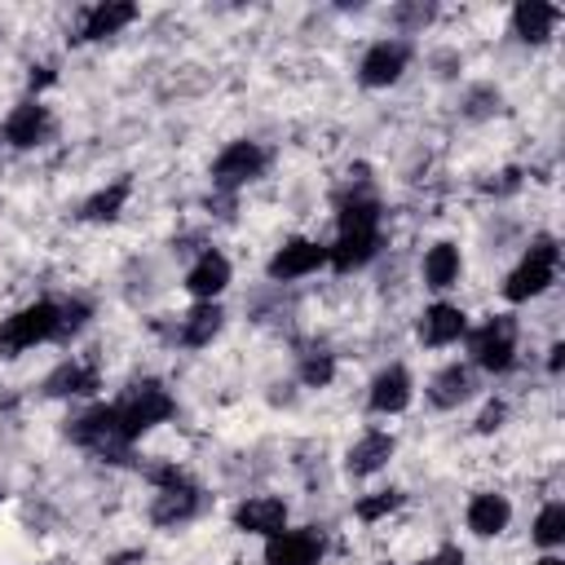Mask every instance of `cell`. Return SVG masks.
<instances>
[{
    "instance_id": "obj_1",
    "label": "cell",
    "mask_w": 565,
    "mask_h": 565,
    "mask_svg": "<svg viewBox=\"0 0 565 565\" xmlns=\"http://www.w3.org/2000/svg\"><path fill=\"white\" fill-rule=\"evenodd\" d=\"M380 247V203L371 194H349L340 203V234L335 243L327 247V260L349 274V269H362Z\"/></svg>"
},
{
    "instance_id": "obj_2",
    "label": "cell",
    "mask_w": 565,
    "mask_h": 565,
    "mask_svg": "<svg viewBox=\"0 0 565 565\" xmlns=\"http://www.w3.org/2000/svg\"><path fill=\"white\" fill-rule=\"evenodd\" d=\"M115 411H119L124 437L137 441L141 433H150L154 424H163V419L177 411V402H172V393H168L159 380H137V384H128V393L115 402Z\"/></svg>"
},
{
    "instance_id": "obj_3",
    "label": "cell",
    "mask_w": 565,
    "mask_h": 565,
    "mask_svg": "<svg viewBox=\"0 0 565 565\" xmlns=\"http://www.w3.org/2000/svg\"><path fill=\"white\" fill-rule=\"evenodd\" d=\"M44 340H57V305L53 300H35L26 309H18L13 318H4L0 327V358H18Z\"/></svg>"
},
{
    "instance_id": "obj_4",
    "label": "cell",
    "mask_w": 565,
    "mask_h": 565,
    "mask_svg": "<svg viewBox=\"0 0 565 565\" xmlns=\"http://www.w3.org/2000/svg\"><path fill=\"white\" fill-rule=\"evenodd\" d=\"M552 278H556V238H552V234H539V238L530 243V252L521 256V265L508 274L503 296H508L512 305H521V300L547 291Z\"/></svg>"
},
{
    "instance_id": "obj_5",
    "label": "cell",
    "mask_w": 565,
    "mask_h": 565,
    "mask_svg": "<svg viewBox=\"0 0 565 565\" xmlns=\"http://www.w3.org/2000/svg\"><path fill=\"white\" fill-rule=\"evenodd\" d=\"M71 441L84 446V450H97V455H124L132 441L124 437V424H119V411L115 406H93L84 411L79 419H71Z\"/></svg>"
},
{
    "instance_id": "obj_6",
    "label": "cell",
    "mask_w": 565,
    "mask_h": 565,
    "mask_svg": "<svg viewBox=\"0 0 565 565\" xmlns=\"http://www.w3.org/2000/svg\"><path fill=\"white\" fill-rule=\"evenodd\" d=\"M468 353L481 371H508L516 353V322L512 318H490L468 335Z\"/></svg>"
},
{
    "instance_id": "obj_7",
    "label": "cell",
    "mask_w": 565,
    "mask_h": 565,
    "mask_svg": "<svg viewBox=\"0 0 565 565\" xmlns=\"http://www.w3.org/2000/svg\"><path fill=\"white\" fill-rule=\"evenodd\" d=\"M260 172H265V150L256 141H230L212 163V185L216 190H238V185L256 181Z\"/></svg>"
},
{
    "instance_id": "obj_8",
    "label": "cell",
    "mask_w": 565,
    "mask_h": 565,
    "mask_svg": "<svg viewBox=\"0 0 565 565\" xmlns=\"http://www.w3.org/2000/svg\"><path fill=\"white\" fill-rule=\"evenodd\" d=\"M406 62H411V49H406V44L380 40V44L366 49V57H362V66H358V79H362L366 88H388V84L402 79Z\"/></svg>"
},
{
    "instance_id": "obj_9",
    "label": "cell",
    "mask_w": 565,
    "mask_h": 565,
    "mask_svg": "<svg viewBox=\"0 0 565 565\" xmlns=\"http://www.w3.org/2000/svg\"><path fill=\"white\" fill-rule=\"evenodd\" d=\"M318 265H327V247H322V243H313V238H287V243L269 256V278H274V282H291V278L313 274Z\"/></svg>"
},
{
    "instance_id": "obj_10",
    "label": "cell",
    "mask_w": 565,
    "mask_h": 565,
    "mask_svg": "<svg viewBox=\"0 0 565 565\" xmlns=\"http://www.w3.org/2000/svg\"><path fill=\"white\" fill-rule=\"evenodd\" d=\"M49 132H53V115H49L40 102H22V106H13V115H9L4 128H0V137H4L9 146H18V150L44 146Z\"/></svg>"
},
{
    "instance_id": "obj_11",
    "label": "cell",
    "mask_w": 565,
    "mask_h": 565,
    "mask_svg": "<svg viewBox=\"0 0 565 565\" xmlns=\"http://www.w3.org/2000/svg\"><path fill=\"white\" fill-rule=\"evenodd\" d=\"M322 539L313 530H278L265 543V565H318Z\"/></svg>"
},
{
    "instance_id": "obj_12",
    "label": "cell",
    "mask_w": 565,
    "mask_h": 565,
    "mask_svg": "<svg viewBox=\"0 0 565 565\" xmlns=\"http://www.w3.org/2000/svg\"><path fill=\"white\" fill-rule=\"evenodd\" d=\"M234 525L243 534H265L269 539V534L287 530V503L274 499V494H252V499H243L234 508Z\"/></svg>"
},
{
    "instance_id": "obj_13",
    "label": "cell",
    "mask_w": 565,
    "mask_h": 565,
    "mask_svg": "<svg viewBox=\"0 0 565 565\" xmlns=\"http://www.w3.org/2000/svg\"><path fill=\"white\" fill-rule=\"evenodd\" d=\"M199 508H203L199 490H194L190 481H181V486H168V490H159V494H154V503H150V521L172 530V525L194 521V516H199Z\"/></svg>"
},
{
    "instance_id": "obj_14",
    "label": "cell",
    "mask_w": 565,
    "mask_h": 565,
    "mask_svg": "<svg viewBox=\"0 0 565 565\" xmlns=\"http://www.w3.org/2000/svg\"><path fill=\"white\" fill-rule=\"evenodd\" d=\"M366 402H371L375 415H397V411H406V402H411V375H406L402 366L380 371V375L371 380Z\"/></svg>"
},
{
    "instance_id": "obj_15",
    "label": "cell",
    "mask_w": 565,
    "mask_h": 565,
    "mask_svg": "<svg viewBox=\"0 0 565 565\" xmlns=\"http://www.w3.org/2000/svg\"><path fill=\"white\" fill-rule=\"evenodd\" d=\"M225 282H230V260H225L221 252H203V256L190 265V274H185V287H190V296H199V300H216V296L225 291Z\"/></svg>"
},
{
    "instance_id": "obj_16",
    "label": "cell",
    "mask_w": 565,
    "mask_h": 565,
    "mask_svg": "<svg viewBox=\"0 0 565 565\" xmlns=\"http://www.w3.org/2000/svg\"><path fill=\"white\" fill-rule=\"evenodd\" d=\"M556 18H561V9L547 4V0H521V4L512 9V26H516V35H521L525 44H543V40L552 35Z\"/></svg>"
},
{
    "instance_id": "obj_17",
    "label": "cell",
    "mask_w": 565,
    "mask_h": 565,
    "mask_svg": "<svg viewBox=\"0 0 565 565\" xmlns=\"http://www.w3.org/2000/svg\"><path fill=\"white\" fill-rule=\"evenodd\" d=\"M463 331H468V318H463V309H455V305H428L424 318H419V340H424V344H450V340H459Z\"/></svg>"
},
{
    "instance_id": "obj_18",
    "label": "cell",
    "mask_w": 565,
    "mask_h": 565,
    "mask_svg": "<svg viewBox=\"0 0 565 565\" xmlns=\"http://www.w3.org/2000/svg\"><path fill=\"white\" fill-rule=\"evenodd\" d=\"M472 388H477V384H472V371L459 366V362H450V366H441V371L433 375V384H428V402L441 406V411H450V406L468 402Z\"/></svg>"
},
{
    "instance_id": "obj_19",
    "label": "cell",
    "mask_w": 565,
    "mask_h": 565,
    "mask_svg": "<svg viewBox=\"0 0 565 565\" xmlns=\"http://www.w3.org/2000/svg\"><path fill=\"white\" fill-rule=\"evenodd\" d=\"M508 521H512V503L503 494H472V503H468V530L472 534H481V539L503 534Z\"/></svg>"
},
{
    "instance_id": "obj_20",
    "label": "cell",
    "mask_w": 565,
    "mask_h": 565,
    "mask_svg": "<svg viewBox=\"0 0 565 565\" xmlns=\"http://www.w3.org/2000/svg\"><path fill=\"white\" fill-rule=\"evenodd\" d=\"M132 18H137V4H128V0H106V4L88 9V18H84V31H79V40H106V35L124 31V26L132 22Z\"/></svg>"
},
{
    "instance_id": "obj_21",
    "label": "cell",
    "mask_w": 565,
    "mask_h": 565,
    "mask_svg": "<svg viewBox=\"0 0 565 565\" xmlns=\"http://www.w3.org/2000/svg\"><path fill=\"white\" fill-rule=\"evenodd\" d=\"M393 437L388 433H366L358 446H349V459H344V468L353 472V477H371L375 468H384L388 459H393Z\"/></svg>"
},
{
    "instance_id": "obj_22",
    "label": "cell",
    "mask_w": 565,
    "mask_h": 565,
    "mask_svg": "<svg viewBox=\"0 0 565 565\" xmlns=\"http://www.w3.org/2000/svg\"><path fill=\"white\" fill-rule=\"evenodd\" d=\"M221 322H225L221 305H216V300H199V305L181 318V344H190V349L212 344V335L221 331Z\"/></svg>"
},
{
    "instance_id": "obj_23",
    "label": "cell",
    "mask_w": 565,
    "mask_h": 565,
    "mask_svg": "<svg viewBox=\"0 0 565 565\" xmlns=\"http://www.w3.org/2000/svg\"><path fill=\"white\" fill-rule=\"evenodd\" d=\"M93 388H97V371L84 366V362H62L44 380V393L49 397H79V393H93Z\"/></svg>"
},
{
    "instance_id": "obj_24",
    "label": "cell",
    "mask_w": 565,
    "mask_h": 565,
    "mask_svg": "<svg viewBox=\"0 0 565 565\" xmlns=\"http://www.w3.org/2000/svg\"><path fill=\"white\" fill-rule=\"evenodd\" d=\"M455 278H459V247H455V243H433L428 256H424V282H428L433 291H441V287H450Z\"/></svg>"
},
{
    "instance_id": "obj_25",
    "label": "cell",
    "mask_w": 565,
    "mask_h": 565,
    "mask_svg": "<svg viewBox=\"0 0 565 565\" xmlns=\"http://www.w3.org/2000/svg\"><path fill=\"white\" fill-rule=\"evenodd\" d=\"M128 177L124 181H115L110 190H97L88 203H84V221H115L119 216V207H124V199H128Z\"/></svg>"
},
{
    "instance_id": "obj_26",
    "label": "cell",
    "mask_w": 565,
    "mask_h": 565,
    "mask_svg": "<svg viewBox=\"0 0 565 565\" xmlns=\"http://www.w3.org/2000/svg\"><path fill=\"white\" fill-rule=\"evenodd\" d=\"M534 543L539 547H556L565 543V503H547L534 521Z\"/></svg>"
},
{
    "instance_id": "obj_27",
    "label": "cell",
    "mask_w": 565,
    "mask_h": 565,
    "mask_svg": "<svg viewBox=\"0 0 565 565\" xmlns=\"http://www.w3.org/2000/svg\"><path fill=\"white\" fill-rule=\"evenodd\" d=\"M331 375H335V358H331V353H309V358L300 362V380H305L309 388L331 384Z\"/></svg>"
},
{
    "instance_id": "obj_28",
    "label": "cell",
    "mask_w": 565,
    "mask_h": 565,
    "mask_svg": "<svg viewBox=\"0 0 565 565\" xmlns=\"http://www.w3.org/2000/svg\"><path fill=\"white\" fill-rule=\"evenodd\" d=\"M88 305L84 300H71V305H57V340H66V335H75L84 322H88Z\"/></svg>"
},
{
    "instance_id": "obj_29",
    "label": "cell",
    "mask_w": 565,
    "mask_h": 565,
    "mask_svg": "<svg viewBox=\"0 0 565 565\" xmlns=\"http://www.w3.org/2000/svg\"><path fill=\"white\" fill-rule=\"evenodd\" d=\"M397 503H402V490H380L375 499H362V503H358V516H362V521H380V516H388Z\"/></svg>"
},
{
    "instance_id": "obj_30",
    "label": "cell",
    "mask_w": 565,
    "mask_h": 565,
    "mask_svg": "<svg viewBox=\"0 0 565 565\" xmlns=\"http://www.w3.org/2000/svg\"><path fill=\"white\" fill-rule=\"evenodd\" d=\"M433 13H437V4H424V0H419V4H397V9H393V18H397L406 31L428 26V22H433Z\"/></svg>"
},
{
    "instance_id": "obj_31",
    "label": "cell",
    "mask_w": 565,
    "mask_h": 565,
    "mask_svg": "<svg viewBox=\"0 0 565 565\" xmlns=\"http://www.w3.org/2000/svg\"><path fill=\"white\" fill-rule=\"evenodd\" d=\"M503 415H508V406H503V402H490V406L481 411V419H477V433H494V428L503 424Z\"/></svg>"
},
{
    "instance_id": "obj_32",
    "label": "cell",
    "mask_w": 565,
    "mask_h": 565,
    "mask_svg": "<svg viewBox=\"0 0 565 565\" xmlns=\"http://www.w3.org/2000/svg\"><path fill=\"white\" fill-rule=\"evenodd\" d=\"M490 110H499V93H490V88H477V93H472V106H468V115H490Z\"/></svg>"
},
{
    "instance_id": "obj_33",
    "label": "cell",
    "mask_w": 565,
    "mask_h": 565,
    "mask_svg": "<svg viewBox=\"0 0 565 565\" xmlns=\"http://www.w3.org/2000/svg\"><path fill=\"white\" fill-rule=\"evenodd\" d=\"M419 565H463V552H459V547H441V552H433V556L419 561Z\"/></svg>"
},
{
    "instance_id": "obj_34",
    "label": "cell",
    "mask_w": 565,
    "mask_h": 565,
    "mask_svg": "<svg viewBox=\"0 0 565 565\" xmlns=\"http://www.w3.org/2000/svg\"><path fill=\"white\" fill-rule=\"evenodd\" d=\"M561 366H565V344H552V349H547V371L561 375Z\"/></svg>"
},
{
    "instance_id": "obj_35",
    "label": "cell",
    "mask_w": 565,
    "mask_h": 565,
    "mask_svg": "<svg viewBox=\"0 0 565 565\" xmlns=\"http://www.w3.org/2000/svg\"><path fill=\"white\" fill-rule=\"evenodd\" d=\"M106 565H146V556L141 552H115Z\"/></svg>"
},
{
    "instance_id": "obj_36",
    "label": "cell",
    "mask_w": 565,
    "mask_h": 565,
    "mask_svg": "<svg viewBox=\"0 0 565 565\" xmlns=\"http://www.w3.org/2000/svg\"><path fill=\"white\" fill-rule=\"evenodd\" d=\"M44 84H53V66H35L31 71V88H44Z\"/></svg>"
},
{
    "instance_id": "obj_37",
    "label": "cell",
    "mask_w": 565,
    "mask_h": 565,
    "mask_svg": "<svg viewBox=\"0 0 565 565\" xmlns=\"http://www.w3.org/2000/svg\"><path fill=\"white\" fill-rule=\"evenodd\" d=\"M539 565H565V561H561V556H543Z\"/></svg>"
},
{
    "instance_id": "obj_38",
    "label": "cell",
    "mask_w": 565,
    "mask_h": 565,
    "mask_svg": "<svg viewBox=\"0 0 565 565\" xmlns=\"http://www.w3.org/2000/svg\"><path fill=\"white\" fill-rule=\"evenodd\" d=\"M0 499H4V490H0Z\"/></svg>"
}]
</instances>
